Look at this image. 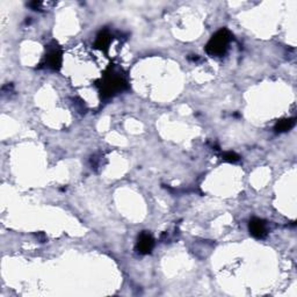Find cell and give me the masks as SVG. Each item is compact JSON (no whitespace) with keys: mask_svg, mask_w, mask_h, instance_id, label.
I'll use <instances>...</instances> for the list:
<instances>
[{"mask_svg":"<svg viewBox=\"0 0 297 297\" xmlns=\"http://www.w3.org/2000/svg\"><path fill=\"white\" fill-rule=\"evenodd\" d=\"M230 40H231V34H230V32L228 29L223 28L211 36L209 42H208L206 46V51L210 56L221 57V56L224 55L226 53V50H228Z\"/></svg>","mask_w":297,"mask_h":297,"instance_id":"1","label":"cell"},{"mask_svg":"<svg viewBox=\"0 0 297 297\" xmlns=\"http://www.w3.org/2000/svg\"><path fill=\"white\" fill-rule=\"evenodd\" d=\"M100 86V92L103 98H110L115 93L123 91L124 88H127V83L123 78L120 76H116L115 73H108L106 74V77L103 78Z\"/></svg>","mask_w":297,"mask_h":297,"instance_id":"2","label":"cell"},{"mask_svg":"<svg viewBox=\"0 0 297 297\" xmlns=\"http://www.w3.org/2000/svg\"><path fill=\"white\" fill-rule=\"evenodd\" d=\"M155 246V240L148 232H142L138 236V240H137L136 245V251L139 254H148L151 253L152 248Z\"/></svg>","mask_w":297,"mask_h":297,"instance_id":"3","label":"cell"},{"mask_svg":"<svg viewBox=\"0 0 297 297\" xmlns=\"http://www.w3.org/2000/svg\"><path fill=\"white\" fill-rule=\"evenodd\" d=\"M248 230H250L251 235L257 239H263L268 233L266 223L257 217L252 218L248 223Z\"/></svg>","mask_w":297,"mask_h":297,"instance_id":"4","label":"cell"},{"mask_svg":"<svg viewBox=\"0 0 297 297\" xmlns=\"http://www.w3.org/2000/svg\"><path fill=\"white\" fill-rule=\"evenodd\" d=\"M62 51L59 50V48H51V49L48 50L47 56H46V63L48 68L51 70H57L61 69L62 65Z\"/></svg>","mask_w":297,"mask_h":297,"instance_id":"5","label":"cell"},{"mask_svg":"<svg viewBox=\"0 0 297 297\" xmlns=\"http://www.w3.org/2000/svg\"><path fill=\"white\" fill-rule=\"evenodd\" d=\"M110 41H111V36H110L109 33L107 31H103V32L100 33L98 36H96L95 48L99 50L107 51L108 50Z\"/></svg>","mask_w":297,"mask_h":297,"instance_id":"6","label":"cell"},{"mask_svg":"<svg viewBox=\"0 0 297 297\" xmlns=\"http://www.w3.org/2000/svg\"><path fill=\"white\" fill-rule=\"evenodd\" d=\"M295 118L290 117V118H283V120H280L275 124V130L276 132H287L289 130H291L295 125Z\"/></svg>","mask_w":297,"mask_h":297,"instance_id":"7","label":"cell"},{"mask_svg":"<svg viewBox=\"0 0 297 297\" xmlns=\"http://www.w3.org/2000/svg\"><path fill=\"white\" fill-rule=\"evenodd\" d=\"M222 158H223V161L228 162V163H237V162H239V159H240L239 155H237L236 152H233V151H228V152H225V154H223Z\"/></svg>","mask_w":297,"mask_h":297,"instance_id":"8","label":"cell"}]
</instances>
